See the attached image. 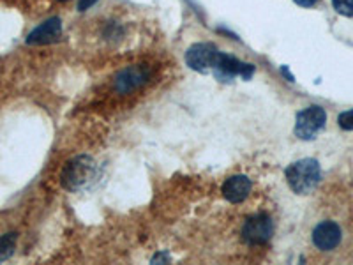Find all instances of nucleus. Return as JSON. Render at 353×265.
Wrapping results in <instances>:
<instances>
[{
    "label": "nucleus",
    "mask_w": 353,
    "mask_h": 265,
    "mask_svg": "<svg viewBox=\"0 0 353 265\" xmlns=\"http://www.w3.org/2000/svg\"><path fill=\"white\" fill-rule=\"evenodd\" d=\"M217 53L219 50L212 43H196L189 46V50L185 52V64L198 72L212 71Z\"/></svg>",
    "instance_id": "obj_6"
},
{
    "label": "nucleus",
    "mask_w": 353,
    "mask_h": 265,
    "mask_svg": "<svg viewBox=\"0 0 353 265\" xmlns=\"http://www.w3.org/2000/svg\"><path fill=\"white\" fill-rule=\"evenodd\" d=\"M57 2H65V0H57Z\"/></svg>",
    "instance_id": "obj_17"
},
{
    "label": "nucleus",
    "mask_w": 353,
    "mask_h": 265,
    "mask_svg": "<svg viewBox=\"0 0 353 265\" xmlns=\"http://www.w3.org/2000/svg\"><path fill=\"white\" fill-rule=\"evenodd\" d=\"M97 165L90 156H77L68 161L61 173V182L71 193H81L96 182Z\"/></svg>",
    "instance_id": "obj_1"
},
{
    "label": "nucleus",
    "mask_w": 353,
    "mask_h": 265,
    "mask_svg": "<svg viewBox=\"0 0 353 265\" xmlns=\"http://www.w3.org/2000/svg\"><path fill=\"white\" fill-rule=\"evenodd\" d=\"M212 72H214V77H216L219 81H226V84H230V81H233L237 77L244 78V80H249V78L253 77L254 66L248 64V62H242L241 59H237V57L219 52L217 53L216 62H214Z\"/></svg>",
    "instance_id": "obj_3"
},
{
    "label": "nucleus",
    "mask_w": 353,
    "mask_h": 265,
    "mask_svg": "<svg viewBox=\"0 0 353 265\" xmlns=\"http://www.w3.org/2000/svg\"><path fill=\"white\" fill-rule=\"evenodd\" d=\"M17 239L18 235L14 232L6 233L0 237V262H6L12 253H14V248H17Z\"/></svg>",
    "instance_id": "obj_11"
},
{
    "label": "nucleus",
    "mask_w": 353,
    "mask_h": 265,
    "mask_svg": "<svg viewBox=\"0 0 353 265\" xmlns=\"http://www.w3.org/2000/svg\"><path fill=\"white\" fill-rule=\"evenodd\" d=\"M295 4L302 6V8H311V6L316 4V0H295Z\"/></svg>",
    "instance_id": "obj_15"
},
{
    "label": "nucleus",
    "mask_w": 353,
    "mask_h": 265,
    "mask_svg": "<svg viewBox=\"0 0 353 265\" xmlns=\"http://www.w3.org/2000/svg\"><path fill=\"white\" fill-rule=\"evenodd\" d=\"M150 77L149 68H145V66H129V68L122 69L115 78V88L117 92L121 94H128L134 88L141 87L143 84H147Z\"/></svg>",
    "instance_id": "obj_7"
},
{
    "label": "nucleus",
    "mask_w": 353,
    "mask_h": 265,
    "mask_svg": "<svg viewBox=\"0 0 353 265\" xmlns=\"http://www.w3.org/2000/svg\"><path fill=\"white\" fill-rule=\"evenodd\" d=\"M337 124L341 126L345 131H352V129H353V110L343 112L341 115L337 117Z\"/></svg>",
    "instance_id": "obj_13"
},
{
    "label": "nucleus",
    "mask_w": 353,
    "mask_h": 265,
    "mask_svg": "<svg viewBox=\"0 0 353 265\" xmlns=\"http://www.w3.org/2000/svg\"><path fill=\"white\" fill-rule=\"evenodd\" d=\"M159 260L168 262V260H170V257H168V255H165V253H159V255H157V257H154V258H152V264H157V262H159Z\"/></svg>",
    "instance_id": "obj_16"
},
{
    "label": "nucleus",
    "mask_w": 353,
    "mask_h": 265,
    "mask_svg": "<svg viewBox=\"0 0 353 265\" xmlns=\"http://www.w3.org/2000/svg\"><path fill=\"white\" fill-rule=\"evenodd\" d=\"M274 233V223L270 216L260 213L254 216L248 217L242 226V239L245 244L251 246H260L269 242Z\"/></svg>",
    "instance_id": "obj_5"
},
{
    "label": "nucleus",
    "mask_w": 353,
    "mask_h": 265,
    "mask_svg": "<svg viewBox=\"0 0 353 265\" xmlns=\"http://www.w3.org/2000/svg\"><path fill=\"white\" fill-rule=\"evenodd\" d=\"M62 37V21L61 18H50V20L43 21L39 27H36L32 32L27 36V44H52L61 41Z\"/></svg>",
    "instance_id": "obj_8"
},
{
    "label": "nucleus",
    "mask_w": 353,
    "mask_h": 265,
    "mask_svg": "<svg viewBox=\"0 0 353 265\" xmlns=\"http://www.w3.org/2000/svg\"><path fill=\"white\" fill-rule=\"evenodd\" d=\"M341 228L334 221H321L313 230V242L321 251H330L341 242Z\"/></svg>",
    "instance_id": "obj_9"
},
{
    "label": "nucleus",
    "mask_w": 353,
    "mask_h": 265,
    "mask_svg": "<svg viewBox=\"0 0 353 265\" xmlns=\"http://www.w3.org/2000/svg\"><path fill=\"white\" fill-rule=\"evenodd\" d=\"M253 184L245 175H232L223 184V197L232 204H241L251 195Z\"/></svg>",
    "instance_id": "obj_10"
},
{
    "label": "nucleus",
    "mask_w": 353,
    "mask_h": 265,
    "mask_svg": "<svg viewBox=\"0 0 353 265\" xmlns=\"http://www.w3.org/2000/svg\"><path fill=\"white\" fill-rule=\"evenodd\" d=\"M286 181L293 193L309 195L313 193L321 181V168L316 159L305 157L299 159L286 168Z\"/></svg>",
    "instance_id": "obj_2"
},
{
    "label": "nucleus",
    "mask_w": 353,
    "mask_h": 265,
    "mask_svg": "<svg viewBox=\"0 0 353 265\" xmlns=\"http://www.w3.org/2000/svg\"><path fill=\"white\" fill-rule=\"evenodd\" d=\"M327 113L321 106L313 105L297 113L295 121V135L301 140H314L318 132L325 128Z\"/></svg>",
    "instance_id": "obj_4"
},
{
    "label": "nucleus",
    "mask_w": 353,
    "mask_h": 265,
    "mask_svg": "<svg viewBox=\"0 0 353 265\" xmlns=\"http://www.w3.org/2000/svg\"><path fill=\"white\" fill-rule=\"evenodd\" d=\"M96 2L97 0H80V2H78V11H87V9L92 8Z\"/></svg>",
    "instance_id": "obj_14"
},
{
    "label": "nucleus",
    "mask_w": 353,
    "mask_h": 265,
    "mask_svg": "<svg viewBox=\"0 0 353 265\" xmlns=\"http://www.w3.org/2000/svg\"><path fill=\"white\" fill-rule=\"evenodd\" d=\"M332 6L341 17H353V0H332Z\"/></svg>",
    "instance_id": "obj_12"
}]
</instances>
